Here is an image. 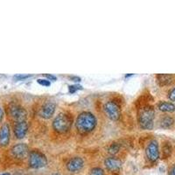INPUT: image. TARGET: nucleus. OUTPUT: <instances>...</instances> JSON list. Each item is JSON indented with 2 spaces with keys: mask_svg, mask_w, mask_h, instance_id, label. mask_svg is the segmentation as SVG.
I'll list each match as a JSON object with an SVG mask.
<instances>
[{
  "mask_svg": "<svg viewBox=\"0 0 175 175\" xmlns=\"http://www.w3.org/2000/svg\"><path fill=\"white\" fill-rule=\"evenodd\" d=\"M44 76L47 78V80H48V81H56L57 80V77L54 76V75H53V74H44Z\"/></svg>",
  "mask_w": 175,
  "mask_h": 175,
  "instance_id": "5701e85b",
  "label": "nucleus"
},
{
  "mask_svg": "<svg viewBox=\"0 0 175 175\" xmlns=\"http://www.w3.org/2000/svg\"><path fill=\"white\" fill-rule=\"evenodd\" d=\"M104 112L106 116L113 121H117L121 116L120 106L115 101H109L104 105Z\"/></svg>",
  "mask_w": 175,
  "mask_h": 175,
  "instance_id": "39448f33",
  "label": "nucleus"
},
{
  "mask_svg": "<svg viewBox=\"0 0 175 175\" xmlns=\"http://www.w3.org/2000/svg\"><path fill=\"white\" fill-rule=\"evenodd\" d=\"M84 166V160L80 157H74L70 159L67 163V169L70 173H78Z\"/></svg>",
  "mask_w": 175,
  "mask_h": 175,
  "instance_id": "1a4fd4ad",
  "label": "nucleus"
},
{
  "mask_svg": "<svg viewBox=\"0 0 175 175\" xmlns=\"http://www.w3.org/2000/svg\"><path fill=\"white\" fill-rule=\"evenodd\" d=\"M55 108H56L55 104H54L52 102L46 103L40 109V112H39L40 117L45 118V119L51 118L55 112Z\"/></svg>",
  "mask_w": 175,
  "mask_h": 175,
  "instance_id": "f8f14e48",
  "label": "nucleus"
},
{
  "mask_svg": "<svg viewBox=\"0 0 175 175\" xmlns=\"http://www.w3.org/2000/svg\"><path fill=\"white\" fill-rule=\"evenodd\" d=\"M90 175H104V170L100 167H95L91 170Z\"/></svg>",
  "mask_w": 175,
  "mask_h": 175,
  "instance_id": "6ab92c4d",
  "label": "nucleus"
},
{
  "mask_svg": "<svg viewBox=\"0 0 175 175\" xmlns=\"http://www.w3.org/2000/svg\"><path fill=\"white\" fill-rule=\"evenodd\" d=\"M72 125V118L66 113H60L56 116L53 122V128L59 133L69 131Z\"/></svg>",
  "mask_w": 175,
  "mask_h": 175,
  "instance_id": "7ed1b4c3",
  "label": "nucleus"
},
{
  "mask_svg": "<svg viewBox=\"0 0 175 175\" xmlns=\"http://www.w3.org/2000/svg\"><path fill=\"white\" fill-rule=\"evenodd\" d=\"M37 82L41 85V86H44V87H49L51 85V82L50 81H48L47 79H38Z\"/></svg>",
  "mask_w": 175,
  "mask_h": 175,
  "instance_id": "412c9836",
  "label": "nucleus"
},
{
  "mask_svg": "<svg viewBox=\"0 0 175 175\" xmlns=\"http://www.w3.org/2000/svg\"><path fill=\"white\" fill-rule=\"evenodd\" d=\"M154 109L152 106H144L139 114V123L144 130H152L153 127Z\"/></svg>",
  "mask_w": 175,
  "mask_h": 175,
  "instance_id": "f03ea898",
  "label": "nucleus"
},
{
  "mask_svg": "<svg viewBox=\"0 0 175 175\" xmlns=\"http://www.w3.org/2000/svg\"><path fill=\"white\" fill-rule=\"evenodd\" d=\"M80 89H82V86H80V85H77V84L70 85L69 87V93L71 94L75 93L77 90H80Z\"/></svg>",
  "mask_w": 175,
  "mask_h": 175,
  "instance_id": "a211bd4d",
  "label": "nucleus"
},
{
  "mask_svg": "<svg viewBox=\"0 0 175 175\" xmlns=\"http://www.w3.org/2000/svg\"><path fill=\"white\" fill-rule=\"evenodd\" d=\"M174 120L173 117H169V116H165L160 121V126L165 129L169 128L174 124Z\"/></svg>",
  "mask_w": 175,
  "mask_h": 175,
  "instance_id": "dca6fc26",
  "label": "nucleus"
},
{
  "mask_svg": "<svg viewBox=\"0 0 175 175\" xmlns=\"http://www.w3.org/2000/svg\"><path fill=\"white\" fill-rule=\"evenodd\" d=\"M97 120L93 114L84 111L78 115L75 121V127L80 133L85 134L91 132L95 128Z\"/></svg>",
  "mask_w": 175,
  "mask_h": 175,
  "instance_id": "f257e3e1",
  "label": "nucleus"
},
{
  "mask_svg": "<svg viewBox=\"0 0 175 175\" xmlns=\"http://www.w3.org/2000/svg\"><path fill=\"white\" fill-rule=\"evenodd\" d=\"M146 157L152 162H155L159 158V144L156 140H152L149 143L145 149Z\"/></svg>",
  "mask_w": 175,
  "mask_h": 175,
  "instance_id": "6e6552de",
  "label": "nucleus"
},
{
  "mask_svg": "<svg viewBox=\"0 0 175 175\" xmlns=\"http://www.w3.org/2000/svg\"><path fill=\"white\" fill-rule=\"evenodd\" d=\"M106 168L110 171V172H117L119 171V169L122 166V162L114 157H110V158H107L104 162Z\"/></svg>",
  "mask_w": 175,
  "mask_h": 175,
  "instance_id": "ddd939ff",
  "label": "nucleus"
},
{
  "mask_svg": "<svg viewBox=\"0 0 175 175\" xmlns=\"http://www.w3.org/2000/svg\"><path fill=\"white\" fill-rule=\"evenodd\" d=\"M52 175H60L59 174H52Z\"/></svg>",
  "mask_w": 175,
  "mask_h": 175,
  "instance_id": "c85d7f7f",
  "label": "nucleus"
},
{
  "mask_svg": "<svg viewBox=\"0 0 175 175\" xmlns=\"http://www.w3.org/2000/svg\"><path fill=\"white\" fill-rule=\"evenodd\" d=\"M32 75H16L15 76V79L17 80H21V79H26V78H29L31 77Z\"/></svg>",
  "mask_w": 175,
  "mask_h": 175,
  "instance_id": "b1692460",
  "label": "nucleus"
},
{
  "mask_svg": "<svg viewBox=\"0 0 175 175\" xmlns=\"http://www.w3.org/2000/svg\"><path fill=\"white\" fill-rule=\"evenodd\" d=\"M71 80H73L74 82H80L81 81V78L80 77H77V76H72L71 77Z\"/></svg>",
  "mask_w": 175,
  "mask_h": 175,
  "instance_id": "393cba45",
  "label": "nucleus"
},
{
  "mask_svg": "<svg viewBox=\"0 0 175 175\" xmlns=\"http://www.w3.org/2000/svg\"><path fill=\"white\" fill-rule=\"evenodd\" d=\"M158 82L159 85L165 86V85H169L174 81V75L172 74H158L157 75Z\"/></svg>",
  "mask_w": 175,
  "mask_h": 175,
  "instance_id": "4468645a",
  "label": "nucleus"
},
{
  "mask_svg": "<svg viewBox=\"0 0 175 175\" xmlns=\"http://www.w3.org/2000/svg\"><path fill=\"white\" fill-rule=\"evenodd\" d=\"M168 97L171 101L174 102L175 101V88L173 89L170 92H169V95H168Z\"/></svg>",
  "mask_w": 175,
  "mask_h": 175,
  "instance_id": "4be33fe9",
  "label": "nucleus"
},
{
  "mask_svg": "<svg viewBox=\"0 0 175 175\" xmlns=\"http://www.w3.org/2000/svg\"><path fill=\"white\" fill-rule=\"evenodd\" d=\"M11 154L14 159H24L29 155V148L27 144L24 143H19L12 146L11 149Z\"/></svg>",
  "mask_w": 175,
  "mask_h": 175,
  "instance_id": "0eeeda50",
  "label": "nucleus"
},
{
  "mask_svg": "<svg viewBox=\"0 0 175 175\" xmlns=\"http://www.w3.org/2000/svg\"><path fill=\"white\" fill-rule=\"evenodd\" d=\"M119 150H120V144L118 143H113L109 145V147L108 149V152L111 155H115L119 152Z\"/></svg>",
  "mask_w": 175,
  "mask_h": 175,
  "instance_id": "f3484780",
  "label": "nucleus"
},
{
  "mask_svg": "<svg viewBox=\"0 0 175 175\" xmlns=\"http://www.w3.org/2000/svg\"><path fill=\"white\" fill-rule=\"evenodd\" d=\"M9 115L17 123L25 121L27 112L22 106L16 104H11L9 106Z\"/></svg>",
  "mask_w": 175,
  "mask_h": 175,
  "instance_id": "423d86ee",
  "label": "nucleus"
},
{
  "mask_svg": "<svg viewBox=\"0 0 175 175\" xmlns=\"http://www.w3.org/2000/svg\"><path fill=\"white\" fill-rule=\"evenodd\" d=\"M169 175H175V165L173 166V168L170 170V172H169Z\"/></svg>",
  "mask_w": 175,
  "mask_h": 175,
  "instance_id": "bb28decb",
  "label": "nucleus"
},
{
  "mask_svg": "<svg viewBox=\"0 0 175 175\" xmlns=\"http://www.w3.org/2000/svg\"><path fill=\"white\" fill-rule=\"evenodd\" d=\"M0 175H11L9 173H4V174H1Z\"/></svg>",
  "mask_w": 175,
  "mask_h": 175,
  "instance_id": "cd10ccee",
  "label": "nucleus"
},
{
  "mask_svg": "<svg viewBox=\"0 0 175 175\" xmlns=\"http://www.w3.org/2000/svg\"><path fill=\"white\" fill-rule=\"evenodd\" d=\"M27 130H28V124L25 121L17 122L14 125V128H13L14 135L19 139H24L25 137Z\"/></svg>",
  "mask_w": 175,
  "mask_h": 175,
  "instance_id": "9b49d317",
  "label": "nucleus"
},
{
  "mask_svg": "<svg viewBox=\"0 0 175 175\" xmlns=\"http://www.w3.org/2000/svg\"><path fill=\"white\" fill-rule=\"evenodd\" d=\"M10 139H11L10 126L7 123H5L0 128V146L1 147L7 146L10 143Z\"/></svg>",
  "mask_w": 175,
  "mask_h": 175,
  "instance_id": "9d476101",
  "label": "nucleus"
},
{
  "mask_svg": "<svg viewBox=\"0 0 175 175\" xmlns=\"http://www.w3.org/2000/svg\"><path fill=\"white\" fill-rule=\"evenodd\" d=\"M28 163L32 168L34 169H40L45 167L47 165V157L39 151L34 150L31 152H29L28 157Z\"/></svg>",
  "mask_w": 175,
  "mask_h": 175,
  "instance_id": "20e7f679",
  "label": "nucleus"
},
{
  "mask_svg": "<svg viewBox=\"0 0 175 175\" xmlns=\"http://www.w3.org/2000/svg\"><path fill=\"white\" fill-rule=\"evenodd\" d=\"M171 151H172L171 145L169 144V143H165V144L164 145V147H163L164 155H165V157H166V156H168V155H170Z\"/></svg>",
  "mask_w": 175,
  "mask_h": 175,
  "instance_id": "aec40b11",
  "label": "nucleus"
},
{
  "mask_svg": "<svg viewBox=\"0 0 175 175\" xmlns=\"http://www.w3.org/2000/svg\"><path fill=\"white\" fill-rule=\"evenodd\" d=\"M3 118H4V110H3V109L0 107V123L2 122Z\"/></svg>",
  "mask_w": 175,
  "mask_h": 175,
  "instance_id": "a878e982",
  "label": "nucleus"
},
{
  "mask_svg": "<svg viewBox=\"0 0 175 175\" xmlns=\"http://www.w3.org/2000/svg\"><path fill=\"white\" fill-rule=\"evenodd\" d=\"M159 109L163 112H174L175 111V105L168 102H161L159 104Z\"/></svg>",
  "mask_w": 175,
  "mask_h": 175,
  "instance_id": "2eb2a0df",
  "label": "nucleus"
}]
</instances>
